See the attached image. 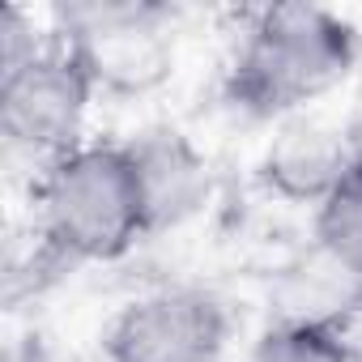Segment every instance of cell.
I'll return each mask as SVG.
<instances>
[{"label": "cell", "mask_w": 362, "mask_h": 362, "mask_svg": "<svg viewBox=\"0 0 362 362\" xmlns=\"http://www.w3.org/2000/svg\"><path fill=\"white\" fill-rule=\"evenodd\" d=\"M35 209L43 256L56 264H107L153 235L128 141L81 145L39 170Z\"/></svg>", "instance_id": "7a4b0ae2"}, {"label": "cell", "mask_w": 362, "mask_h": 362, "mask_svg": "<svg viewBox=\"0 0 362 362\" xmlns=\"http://www.w3.org/2000/svg\"><path fill=\"white\" fill-rule=\"evenodd\" d=\"M252 362H354V349L332 320L298 315L273 324L256 341Z\"/></svg>", "instance_id": "9c48e42d"}, {"label": "cell", "mask_w": 362, "mask_h": 362, "mask_svg": "<svg viewBox=\"0 0 362 362\" xmlns=\"http://www.w3.org/2000/svg\"><path fill=\"white\" fill-rule=\"evenodd\" d=\"M315 247L337 273L362 281V162H354L341 184L315 205Z\"/></svg>", "instance_id": "ba28073f"}, {"label": "cell", "mask_w": 362, "mask_h": 362, "mask_svg": "<svg viewBox=\"0 0 362 362\" xmlns=\"http://www.w3.org/2000/svg\"><path fill=\"white\" fill-rule=\"evenodd\" d=\"M136 170H141V188L149 205V226L153 235L166 226H179L192 218L205 197H209V162L205 153L175 128H153L136 141H128Z\"/></svg>", "instance_id": "52a82bcc"}, {"label": "cell", "mask_w": 362, "mask_h": 362, "mask_svg": "<svg viewBox=\"0 0 362 362\" xmlns=\"http://www.w3.org/2000/svg\"><path fill=\"white\" fill-rule=\"evenodd\" d=\"M43 43H47V39L35 35V22H30L18 5H9L5 18H0V77H5V73H18L22 64H30V60L43 52Z\"/></svg>", "instance_id": "30bf717a"}, {"label": "cell", "mask_w": 362, "mask_h": 362, "mask_svg": "<svg viewBox=\"0 0 362 362\" xmlns=\"http://www.w3.org/2000/svg\"><path fill=\"white\" fill-rule=\"evenodd\" d=\"M230 337V311L197 286H166L132 298L107 328V362H218Z\"/></svg>", "instance_id": "277c9868"}, {"label": "cell", "mask_w": 362, "mask_h": 362, "mask_svg": "<svg viewBox=\"0 0 362 362\" xmlns=\"http://www.w3.org/2000/svg\"><path fill=\"white\" fill-rule=\"evenodd\" d=\"M64 39L86 56L98 94H145L170 73V39L162 35L166 9L136 0H103V5L60 9Z\"/></svg>", "instance_id": "5b68a950"}, {"label": "cell", "mask_w": 362, "mask_h": 362, "mask_svg": "<svg viewBox=\"0 0 362 362\" xmlns=\"http://www.w3.org/2000/svg\"><path fill=\"white\" fill-rule=\"evenodd\" d=\"M358 47V30L320 5H269L247 22L222 98L247 119H294L354 73Z\"/></svg>", "instance_id": "6da1fadb"}, {"label": "cell", "mask_w": 362, "mask_h": 362, "mask_svg": "<svg viewBox=\"0 0 362 362\" xmlns=\"http://www.w3.org/2000/svg\"><path fill=\"white\" fill-rule=\"evenodd\" d=\"M358 153H362V141L349 145L345 132L294 115V119L273 136V145H269L260 170H264V184H269L277 197L320 205V201L341 184V179H345V170L358 162Z\"/></svg>", "instance_id": "8992f818"}, {"label": "cell", "mask_w": 362, "mask_h": 362, "mask_svg": "<svg viewBox=\"0 0 362 362\" xmlns=\"http://www.w3.org/2000/svg\"><path fill=\"white\" fill-rule=\"evenodd\" d=\"M98 81L73 39L52 35L43 52L18 73L0 77V132L13 153L35 158L43 170L81 149V128Z\"/></svg>", "instance_id": "3957f363"}, {"label": "cell", "mask_w": 362, "mask_h": 362, "mask_svg": "<svg viewBox=\"0 0 362 362\" xmlns=\"http://www.w3.org/2000/svg\"><path fill=\"white\" fill-rule=\"evenodd\" d=\"M358 162H362V153H358Z\"/></svg>", "instance_id": "8fae6325"}]
</instances>
